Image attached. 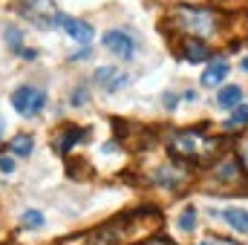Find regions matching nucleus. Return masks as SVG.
Here are the masks:
<instances>
[{
  "mask_svg": "<svg viewBox=\"0 0 248 245\" xmlns=\"http://www.w3.org/2000/svg\"><path fill=\"white\" fill-rule=\"evenodd\" d=\"M0 136H3V119H0Z\"/></svg>",
  "mask_w": 248,
  "mask_h": 245,
  "instance_id": "24",
  "label": "nucleus"
},
{
  "mask_svg": "<svg viewBox=\"0 0 248 245\" xmlns=\"http://www.w3.org/2000/svg\"><path fill=\"white\" fill-rule=\"evenodd\" d=\"M219 107H225V110H234V107H240V101H243V90L237 87V84H228L225 90H219Z\"/></svg>",
  "mask_w": 248,
  "mask_h": 245,
  "instance_id": "11",
  "label": "nucleus"
},
{
  "mask_svg": "<svg viewBox=\"0 0 248 245\" xmlns=\"http://www.w3.org/2000/svg\"><path fill=\"white\" fill-rule=\"evenodd\" d=\"M32 147H35V138H32V136H26V133H20V136H15V138H12L9 153H15V156H29V153H32Z\"/></svg>",
  "mask_w": 248,
  "mask_h": 245,
  "instance_id": "14",
  "label": "nucleus"
},
{
  "mask_svg": "<svg viewBox=\"0 0 248 245\" xmlns=\"http://www.w3.org/2000/svg\"><path fill=\"white\" fill-rule=\"evenodd\" d=\"M202 245H211V243H202Z\"/></svg>",
  "mask_w": 248,
  "mask_h": 245,
  "instance_id": "26",
  "label": "nucleus"
},
{
  "mask_svg": "<svg viewBox=\"0 0 248 245\" xmlns=\"http://www.w3.org/2000/svg\"><path fill=\"white\" fill-rule=\"evenodd\" d=\"M141 245H176L173 240H168V237H153V240H144Z\"/></svg>",
  "mask_w": 248,
  "mask_h": 245,
  "instance_id": "20",
  "label": "nucleus"
},
{
  "mask_svg": "<svg viewBox=\"0 0 248 245\" xmlns=\"http://www.w3.org/2000/svg\"><path fill=\"white\" fill-rule=\"evenodd\" d=\"M214 179H217V182H237V179H240V165H237V159H225V162L214 170Z\"/></svg>",
  "mask_w": 248,
  "mask_h": 245,
  "instance_id": "12",
  "label": "nucleus"
},
{
  "mask_svg": "<svg viewBox=\"0 0 248 245\" xmlns=\"http://www.w3.org/2000/svg\"><path fill=\"white\" fill-rule=\"evenodd\" d=\"M6 44H9L15 52H23V46H20V29H17V26H6Z\"/></svg>",
  "mask_w": 248,
  "mask_h": 245,
  "instance_id": "15",
  "label": "nucleus"
},
{
  "mask_svg": "<svg viewBox=\"0 0 248 245\" xmlns=\"http://www.w3.org/2000/svg\"><path fill=\"white\" fill-rule=\"evenodd\" d=\"M84 98H87V90L81 87V90H75V95H72V104H84Z\"/></svg>",
  "mask_w": 248,
  "mask_h": 245,
  "instance_id": "21",
  "label": "nucleus"
},
{
  "mask_svg": "<svg viewBox=\"0 0 248 245\" xmlns=\"http://www.w3.org/2000/svg\"><path fill=\"white\" fill-rule=\"evenodd\" d=\"M179 23L193 35H211L214 32V15L208 9H179Z\"/></svg>",
  "mask_w": 248,
  "mask_h": 245,
  "instance_id": "3",
  "label": "nucleus"
},
{
  "mask_svg": "<svg viewBox=\"0 0 248 245\" xmlns=\"http://www.w3.org/2000/svg\"><path fill=\"white\" fill-rule=\"evenodd\" d=\"M248 122V104H240L237 107V113H231V119H228V127H240V124Z\"/></svg>",
  "mask_w": 248,
  "mask_h": 245,
  "instance_id": "17",
  "label": "nucleus"
},
{
  "mask_svg": "<svg viewBox=\"0 0 248 245\" xmlns=\"http://www.w3.org/2000/svg\"><path fill=\"white\" fill-rule=\"evenodd\" d=\"M95 84H101L107 92H116L127 84V75L119 72L116 66H101V69H95Z\"/></svg>",
  "mask_w": 248,
  "mask_h": 245,
  "instance_id": "5",
  "label": "nucleus"
},
{
  "mask_svg": "<svg viewBox=\"0 0 248 245\" xmlns=\"http://www.w3.org/2000/svg\"><path fill=\"white\" fill-rule=\"evenodd\" d=\"M185 58H187L190 63L208 61V46H205V41H202V38H187V44H185Z\"/></svg>",
  "mask_w": 248,
  "mask_h": 245,
  "instance_id": "9",
  "label": "nucleus"
},
{
  "mask_svg": "<svg viewBox=\"0 0 248 245\" xmlns=\"http://www.w3.org/2000/svg\"><path fill=\"white\" fill-rule=\"evenodd\" d=\"M173 153L193 156V153H196V136H193V133H176V136H173Z\"/></svg>",
  "mask_w": 248,
  "mask_h": 245,
  "instance_id": "13",
  "label": "nucleus"
},
{
  "mask_svg": "<svg viewBox=\"0 0 248 245\" xmlns=\"http://www.w3.org/2000/svg\"><path fill=\"white\" fill-rule=\"evenodd\" d=\"M243 69H248V58H246V61H243Z\"/></svg>",
  "mask_w": 248,
  "mask_h": 245,
  "instance_id": "23",
  "label": "nucleus"
},
{
  "mask_svg": "<svg viewBox=\"0 0 248 245\" xmlns=\"http://www.w3.org/2000/svg\"><path fill=\"white\" fill-rule=\"evenodd\" d=\"M23 17H29L41 29H55V26H63L66 15L55 12L52 0H23Z\"/></svg>",
  "mask_w": 248,
  "mask_h": 245,
  "instance_id": "1",
  "label": "nucleus"
},
{
  "mask_svg": "<svg viewBox=\"0 0 248 245\" xmlns=\"http://www.w3.org/2000/svg\"><path fill=\"white\" fill-rule=\"evenodd\" d=\"M0 170H3V173H12V170H15V162H12L9 156H0Z\"/></svg>",
  "mask_w": 248,
  "mask_h": 245,
  "instance_id": "19",
  "label": "nucleus"
},
{
  "mask_svg": "<svg viewBox=\"0 0 248 245\" xmlns=\"http://www.w3.org/2000/svg\"><path fill=\"white\" fill-rule=\"evenodd\" d=\"M165 101H168V110H173V104H176V95H173V92H168V95H165Z\"/></svg>",
  "mask_w": 248,
  "mask_h": 245,
  "instance_id": "22",
  "label": "nucleus"
},
{
  "mask_svg": "<svg viewBox=\"0 0 248 245\" xmlns=\"http://www.w3.org/2000/svg\"><path fill=\"white\" fill-rule=\"evenodd\" d=\"M179 225H182V231H187V234H190V231L196 228V211H193V208H187L185 214H182Z\"/></svg>",
  "mask_w": 248,
  "mask_h": 245,
  "instance_id": "18",
  "label": "nucleus"
},
{
  "mask_svg": "<svg viewBox=\"0 0 248 245\" xmlns=\"http://www.w3.org/2000/svg\"><path fill=\"white\" fill-rule=\"evenodd\" d=\"M63 29H66V35H69L72 41H78V44H90V41L95 38V29H93L90 23H84V20H75V17H63Z\"/></svg>",
  "mask_w": 248,
  "mask_h": 245,
  "instance_id": "6",
  "label": "nucleus"
},
{
  "mask_svg": "<svg viewBox=\"0 0 248 245\" xmlns=\"http://www.w3.org/2000/svg\"><path fill=\"white\" fill-rule=\"evenodd\" d=\"M225 75H228V63L217 58V61H211V66L202 72V84H205V87H217V84H222Z\"/></svg>",
  "mask_w": 248,
  "mask_h": 245,
  "instance_id": "7",
  "label": "nucleus"
},
{
  "mask_svg": "<svg viewBox=\"0 0 248 245\" xmlns=\"http://www.w3.org/2000/svg\"><path fill=\"white\" fill-rule=\"evenodd\" d=\"M87 138V133H84V127H66L63 130V136H61V141H58V150L61 153H69L75 144H81Z\"/></svg>",
  "mask_w": 248,
  "mask_h": 245,
  "instance_id": "10",
  "label": "nucleus"
},
{
  "mask_svg": "<svg viewBox=\"0 0 248 245\" xmlns=\"http://www.w3.org/2000/svg\"><path fill=\"white\" fill-rule=\"evenodd\" d=\"M12 107H15L20 116L32 119V116H38V113L46 107V92L38 90V87H32V84H23V87H17V90L12 92Z\"/></svg>",
  "mask_w": 248,
  "mask_h": 245,
  "instance_id": "2",
  "label": "nucleus"
},
{
  "mask_svg": "<svg viewBox=\"0 0 248 245\" xmlns=\"http://www.w3.org/2000/svg\"><path fill=\"white\" fill-rule=\"evenodd\" d=\"M101 44H104V49H110L113 55H119V58H133V52H136V38H130L127 32H107L104 38H101Z\"/></svg>",
  "mask_w": 248,
  "mask_h": 245,
  "instance_id": "4",
  "label": "nucleus"
},
{
  "mask_svg": "<svg viewBox=\"0 0 248 245\" xmlns=\"http://www.w3.org/2000/svg\"><path fill=\"white\" fill-rule=\"evenodd\" d=\"M20 222H23V228H41L44 225V214L41 211H26Z\"/></svg>",
  "mask_w": 248,
  "mask_h": 245,
  "instance_id": "16",
  "label": "nucleus"
},
{
  "mask_svg": "<svg viewBox=\"0 0 248 245\" xmlns=\"http://www.w3.org/2000/svg\"><path fill=\"white\" fill-rule=\"evenodd\" d=\"M222 216L228 219V225H231L234 231H240V234L248 237V211L246 208H225Z\"/></svg>",
  "mask_w": 248,
  "mask_h": 245,
  "instance_id": "8",
  "label": "nucleus"
},
{
  "mask_svg": "<svg viewBox=\"0 0 248 245\" xmlns=\"http://www.w3.org/2000/svg\"><path fill=\"white\" fill-rule=\"evenodd\" d=\"M246 162H248V150H246Z\"/></svg>",
  "mask_w": 248,
  "mask_h": 245,
  "instance_id": "25",
  "label": "nucleus"
}]
</instances>
